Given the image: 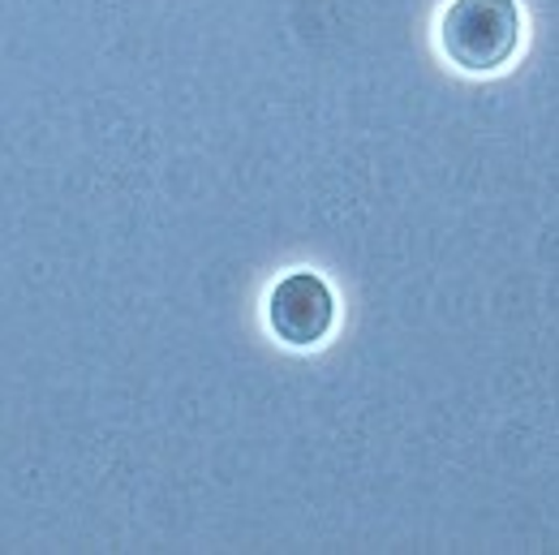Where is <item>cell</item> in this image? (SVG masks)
Masks as SVG:
<instances>
[{
    "label": "cell",
    "instance_id": "cell-1",
    "mask_svg": "<svg viewBox=\"0 0 559 555\" xmlns=\"http://www.w3.org/2000/svg\"><path fill=\"white\" fill-rule=\"evenodd\" d=\"M439 44L465 73L503 70L521 44L516 0H452L439 22Z\"/></svg>",
    "mask_w": 559,
    "mask_h": 555
},
{
    "label": "cell",
    "instance_id": "cell-2",
    "mask_svg": "<svg viewBox=\"0 0 559 555\" xmlns=\"http://www.w3.org/2000/svg\"><path fill=\"white\" fill-rule=\"evenodd\" d=\"M267 319L284 345H319L332 332L336 319V297L328 280L314 272H288L267 297Z\"/></svg>",
    "mask_w": 559,
    "mask_h": 555
}]
</instances>
